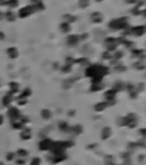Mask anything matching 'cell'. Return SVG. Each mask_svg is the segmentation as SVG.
Segmentation results:
<instances>
[]
</instances>
